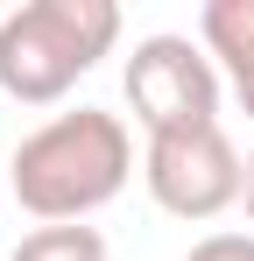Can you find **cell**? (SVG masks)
Instances as JSON below:
<instances>
[{"instance_id":"cell-5","label":"cell","mask_w":254,"mask_h":261,"mask_svg":"<svg viewBox=\"0 0 254 261\" xmlns=\"http://www.w3.org/2000/svg\"><path fill=\"white\" fill-rule=\"evenodd\" d=\"M198 43H205V57L219 64L226 92L240 99V113L254 120V0H205Z\"/></svg>"},{"instance_id":"cell-9","label":"cell","mask_w":254,"mask_h":261,"mask_svg":"<svg viewBox=\"0 0 254 261\" xmlns=\"http://www.w3.org/2000/svg\"><path fill=\"white\" fill-rule=\"evenodd\" d=\"M0 205H7V170H0Z\"/></svg>"},{"instance_id":"cell-4","label":"cell","mask_w":254,"mask_h":261,"mask_svg":"<svg viewBox=\"0 0 254 261\" xmlns=\"http://www.w3.org/2000/svg\"><path fill=\"white\" fill-rule=\"evenodd\" d=\"M141 176H148V198L169 219H219L226 205L247 198V163L219 120L184 127V134H156L148 155H141Z\"/></svg>"},{"instance_id":"cell-7","label":"cell","mask_w":254,"mask_h":261,"mask_svg":"<svg viewBox=\"0 0 254 261\" xmlns=\"http://www.w3.org/2000/svg\"><path fill=\"white\" fill-rule=\"evenodd\" d=\"M184 261H254V233H205Z\"/></svg>"},{"instance_id":"cell-2","label":"cell","mask_w":254,"mask_h":261,"mask_svg":"<svg viewBox=\"0 0 254 261\" xmlns=\"http://www.w3.org/2000/svg\"><path fill=\"white\" fill-rule=\"evenodd\" d=\"M120 43L113 0H21L0 14V92L21 106H57Z\"/></svg>"},{"instance_id":"cell-1","label":"cell","mask_w":254,"mask_h":261,"mask_svg":"<svg viewBox=\"0 0 254 261\" xmlns=\"http://www.w3.org/2000/svg\"><path fill=\"white\" fill-rule=\"evenodd\" d=\"M127 176H134L127 120L106 106H78V113H57L36 134H21V148L7 163V198L21 212H36L42 226H85L127 191Z\"/></svg>"},{"instance_id":"cell-8","label":"cell","mask_w":254,"mask_h":261,"mask_svg":"<svg viewBox=\"0 0 254 261\" xmlns=\"http://www.w3.org/2000/svg\"><path fill=\"white\" fill-rule=\"evenodd\" d=\"M240 205H247V219H254V155H247V198H240Z\"/></svg>"},{"instance_id":"cell-3","label":"cell","mask_w":254,"mask_h":261,"mask_svg":"<svg viewBox=\"0 0 254 261\" xmlns=\"http://www.w3.org/2000/svg\"><path fill=\"white\" fill-rule=\"evenodd\" d=\"M120 92L134 106V127L156 141V134L212 127L226 78L205 57V43H191V36H141L134 57H127V71H120Z\"/></svg>"},{"instance_id":"cell-6","label":"cell","mask_w":254,"mask_h":261,"mask_svg":"<svg viewBox=\"0 0 254 261\" xmlns=\"http://www.w3.org/2000/svg\"><path fill=\"white\" fill-rule=\"evenodd\" d=\"M7 261H113V254H106L99 226H36V233H21V247Z\"/></svg>"}]
</instances>
